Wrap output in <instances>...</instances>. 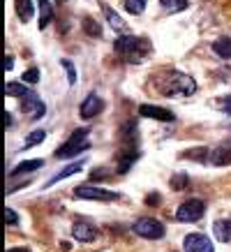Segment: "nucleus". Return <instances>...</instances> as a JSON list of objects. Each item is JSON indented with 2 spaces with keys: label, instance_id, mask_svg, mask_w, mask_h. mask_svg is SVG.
I'll return each mask as SVG.
<instances>
[{
  "label": "nucleus",
  "instance_id": "obj_19",
  "mask_svg": "<svg viewBox=\"0 0 231 252\" xmlns=\"http://www.w3.org/2000/svg\"><path fill=\"white\" fill-rule=\"evenodd\" d=\"M102 9H104V16H107V21H109V26H111V28H116V31H127V26H125V21L123 19H120V16L116 14L114 9L109 7V5H102Z\"/></svg>",
  "mask_w": 231,
  "mask_h": 252
},
{
  "label": "nucleus",
  "instance_id": "obj_3",
  "mask_svg": "<svg viewBox=\"0 0 231 252\" xmlns=\"http://www.w3.org/2000/svg\"><path fill=\"white\" fill-rule=\"evenodd\" d=\"M88 127H81V130H74L72 132V137L65 141V144L56 151V158H77L79 153H84V151H88L90 148V141H86V137H88Z\"/></svg>",
  "mask_w": 231,
  "mask_h": 252
},
{
  "label": "nucleus",
  "instance_id": "obj_21",
  "mask_svg": "<svg viewBox=\"0 0 231 252\" xmlns=\"http://www.w3.org/2000/svg\"><path fill=\"white\" fill-rule=\"evenodd\" d=\"M183 158H190V160H194V162H208V158H210V151L208 148H190V151H185L183 153Z\"/></svg>",
  "mask_w": 231,
  "mask_h": 252
},
{
  "label": "nucleus",
  "instance_id": "obj_15",
  "mask_svg": "<svg viewBox=\"0 0 231 252\" xmlns=\"http://www.w3.org/2000/svg\"><path fill=\"white\" fill-rule=\"evenodd\" d=\"M210 160H213V164H217V167L231 164V146H229V148H227V146H220L217 151H213V153H210Z\"/></svg>",
  "mask_w": 231,
  "mask_h": 252
},
{
  "label": "nucleus",
  "instance_id": "obj_31",
  "mask_svg": "<svg viewBox=\"0 0 231 252\" xmlns=\"http://www.w3.org/2000/svg\"><path fill=\"white\" fill-rule=\"evenodd\" d=\"M146 204H148V206H153V204H160V194H148Z\"/></svg>",
  "mask_w": 231,
  "mask_h": 252
},
{
  "label": "nucleus",
  "instance_id": "obj_24",
  "mask_svg": "<svg viewBox=\"0 0 231 252\" xmlns=\"http://www.w3.org/2000/svg\"><path fill=\"white\" fill-rule=\"evenodd\" d=\"M123 5H125V12L139 16V14H144V9H146V0H125Z\"/></svg>",
  "mask_w": 231,
  "mask_h": 252
},
{
  "label": "nucleus",
  "instance_id": "obj_11",
  "mask_svg": "<svg viewBox=\"0 0 231 252\" xmlns=\"http://www.w3.org/2000/svg\"><path fill=\"white\" fill-rule=\"evenodd\" d=\"M139 114L144 116V118H155V121H162V123L173 121V114H171L169 109L155 107V104H141V107H139Z\"/></svg>",
  "mask_w": 231,
  "mask_h": 252
},
{
  "label": "nucleus",
  "instance_id": "obj_2",
  "mask_svg": "<svg viewBox=\"0 0 231 252\" xmlns=\"http://www.w3.org/2000/svg\"><path fill=\"white\" fill-rule=\"evenodd\" d=\"M197 91V84H194L192 77H187L183 72H176V69H171L167 72V84L162 88V95H167V97H178V95H192Z\"/></svg>",
  "mask_w": 231,
  "mask_h": 252
},
{
  "label": "nucleus",
  "instance_id": "obj_8",
  "mask_svg": "<svg viewBox=\"0 0 231 252\" xmlns=\"http://www.w3.org/2000/svg\"><path fill=\"white\" fill-rule=\"evenodd\" d=\"M102 109H104V102H102V97H97L95 93H90V95H88V97L81 102L79 114H81V118H84V121H90V118H95V116L100 114Z\"/></svg>",
  "mask_w": 231,
  "mask_h": 252
},
{
  "label": "nucleus",
  "instance_id": "obj_14",
  "mask_svg": "<svg viewBox=\"0 0 231 252\" xmlns=\"http://www.w3.org/2000/svg\"><path fill=\"white\" fill-rule=\"evenodd\" d=\"M81 169H84V162H74V164H69V167H65L62 171H58V174H56L54 178H51V181L46 183V188H51V185H56L58 181H65V178H67V176H72V174H79Z\"/></svg>",
  "mask_w": 231,
  "mask_h": 252
},
{
  "label": "nucleus",
  "instance_id": "obj_32",
  "mask_svg": "<svg viewBox=\"0 0 231 252\" xmlns=\"http://www.w3.org/2000/svg\"><path fill=\"white\" fill-rule=\"evenodd\" d=\"M12 65H14V58L7 56V58H5V69H12Z\"/></svg>",
  "mask_w": 231,
  "mask_h": 252
},
{
  "label": "nucleus",
  "instance_id": "obj_34",
  "mask_svg": "<svg viewBox=\"0 0 231 252\" xmlns=\"http://www.w3.org/2000/svg\"><path fill=\"white\" fill-rule=\"evenodd\" d=\"M7 252H30V250H28V248H9Z\"/></svg>",
  "mask_w": 231,
  "mask_h": 252
},
{
  "label": "nucleus",
  "instance_id": "obj_6",
  "mask_svg": "<svg viewBox=\"0 0 231 252\" xmlns=\"http://www.w3.org/2000/svg\"><path fill=\"white\" fill-rule=\"evenodd\" d=\"M74 197L88 199V201H116L120 194L111 190H102V188H92V185H81V188L74 190Z\"/></svg>",
  "mask_w": 231,
  "mask_h": 252
},
{
  "label": "nucleus",
  "instance_id": "obj_30",
  "mask_svg": "<svg viewBox=\"0 0 231 252\" xmlns=\"http://www.w3.org/2000/svg\"><path fill=\"white\" fill-rule=\"evenodd\" d=\"M220 109H224L227 114H231V95H227L224 99H220Z\"/></svg>",
  "mask_w": 231,
  "mask_h": 252
},
{
  "label": "nucleus",
  "instance_id": "obj_23",
  "mask_svg": "<svg viewBox=\"0 0 231 252\" xmlns=\"http://www.w3.org/2000/svg\"><path fill=\"white\" fill-rule=\"evenodd\" d=\"M84 31H86V35H90V37H102V26L95 21V19H90V16L84 19Z\"/></svg>",
  "mask_w": 231,
  "mask_h": 252
},
{
  "label": "nucleus",
  "instance_id": "obj_26",
  "mask_svg": "<svg viewBox=\"0 0 231 252\" xmlns=\"http://www.w3.org/2000/svg\"><path fill=\"white\" fill-rule=\"evenodd\" d=\"M60 65L65 67V72H67V81H69V86H74V84H77V69H74L72 61H67V58H62Z\"/></svg>",
  "mask_w": 231,
  "mask_h": 252
},
{
  "label": "nucleus",
  "instance_id": "obj_9",
  "mask_svg": "<svg viewBox=\"0 0 231 252\" xmlns=\"http://www.w3.org/2000/svg\"><path fill=\"white\" fill-rule=\"evenodd\" d=\"M72 236L77 238V241H81V243H92V241L97 238V229L92 227L90 222L77 220L72 224Z\"/></svg>",
  "mask_w": 231,
  "mask_h": 252
},
{
  "label": "nucleus",
  "instance_id": "obj_22",
  "mask_svg": "<svg viewBox=\"0 0 231 252\" xmlns=\"http://www.w3.org/2000/svg\"><path fill=\"white\" fill-rule=\"evenodd\" d=\"M160 5H162V9H164V12L176 14V12L187 9V0H160Z\"/></svg>",
  "mask_w": 231,
  "mask_h": 252
},
{
  "label": "nucleus",
  "instance_id": "obj_10",
  "mask_svg": "<svg viewBox=\"0 0 231 252\" xmlns=\"http://www.w3.org/2000/svg\"><path fill=\"white\" fill-rule=\"evenodd\" d=\"M23 109H26V114L30 116L32 121H37V118H42V116L46 114V107H44V102L35 95V93H28L26 97H23Z\"/></svg>",
  "mask_w": 231,
  "mask_h": 252
},
{
  "label": "nucleus",
  "instance_id": "obj_7",
  "mask_svg": "<svg viewBox=\"0 0 231 252\" xmlns=\"http://www.w3.org/2000/svg\"><path fill=\"white\" fill-rule=\"evenodd\" d=\"M183 250L185 252H215L213 241L206 234H187L183 238Z\"/></svg>",
  "mask_w": 231,
  "mask_h": 252
},
{
  "label": "nucleus",
  "instance_id": "obj_4",
  "mask_svg": "<svg viewBox=\"0 0 231 252\" xmlns=\"http://www.w3.org/2000/svg\"><path fill=\"white\" fill-rule=\"evenodd\" d=\"M134 234L141 238H148V241H160L167 231H164V224L160 220H155V218H139L134 222Z\"/></svg>",
  "mask_w": 231,
  "mask_h": 252
},
{
  "label": "nucleus",
  "instance_id": "obj_28",
  "mask_svg": "<svg viewBox=\"0 0 231 252\" xmlns=\"http://www.w3.org/2000/svg\"><path fill=\"white\" fill-rule=\"evenodd\" d=\"M187 183H190V178H187L185 174H178V176L171 178V188H173V190H183Z\"/></svg>",
  "mask_w": 231,
  "mask_h": 252
},
{
  "label": "nucleus",
  "instance_id": "obj_12",
  "mask_svg": "<svg viewBox=\"0 0 231 252\" xmlns=\"http://www.w3.org/2000/svg\"><path fill=\"white\" fill-rule=\"evenodd\" d=\"M213 234L217 241L222 243H231V220H217L213 224Z\"/></svg>",
  "mask_w": 231,
  "mask_h": 252
},
{
  "label": "nucleus",
  "instance_id": "obj_5",
  "mask_svg": "<svg viewBox=\"0 0 231 252\" xmlns=\"http://www.w3.org/2000/svg\"><path fill=\"white\" fill-rule=\"evenodd\" d=\"M206 213V206H203V201L201 199H187L183 201L176 211V220L178 222H197L203 218Z\"/></svg>",
  "mask_w": 231,
  "mask_h": 252
},
{
  "label": "nucleus",
  "instance_id": "obj_27",
  "mask_svg": "<svg viewBox=\"0 0 231 252\" xmlns=\"http://www.w3.org/2000/svg\"><path fill=\"white\" fill-rule=\"evenodd\" d=\"M23 84H37L39 81V69L37 67H30L28 72H23Z\"/></svg>",
  "mask_w": 231,
  "mask_h": 252
},
{
  "label": "nucleus",
  "instance_id": "obj_13",
  "mask_svg": "<svg viewBox=\"0 0 231 252\" xmlns=\"http://www.w3.org/2000/svg\"><path fill=\"white\" fill-rule=\"evenodd\" d=\"M44 164L42 162V158H35V160H26V162H19L12 171H9V176H21V174H30V171H35V169H39Z\"/></svg>",
  "mask_w": 231,
  "mask_h": 252
},
{
  "label": "nucleus",
  "instance_id": "obj_33",
  "mask_svg": "<svg viewBox=\"0 0 231 252\" xmlns=\"http://www.w3.org/2000/svg\"><path fill=\"white\" fill-rule=\"evenodd\" d=\"M5 127H12V114H5Z\"/></svg>",
  "mask_w": 231,
  "mask_h": 252
},
{
  "label": "nucleus",
  "instance_id": "obj_25",
  "mask_svg": "<svg viewBox=\"0 0 231 252\" xmlns=\"http://www.w3.org/2000/svg\"><path fill=\"white\" fill-rule=\"evenodd\" d=\"M46 139V132L44 130H32L28 137H26V144H23V151L26 148H32V146H37L39 141H44Z\"/></svg>",
  "mask_w": 231,
  "mask_h": 252
},
{
  "label": "nucleus",
  "instance_id": "obj_16",
  "mask_svg": "<svg viewBox=\"0 0 231 252\" xmlns=\"http://www.w3.org/2000/svg\"><path fill=\"white\" fill-rule=\"evenodd\" d=\"M16 14L23 23L30 21L32 14H35V7H32V0H16Z\"/></svg>",
  "mask_w": 231,
  "mask_h": 252
},
{
  "label": "nucleus",
  "instance_id": "obj_18",
  "mask_svg": "<svg viewBox=\"0 0 231 252\" xmlns=\"http://www.w3.org/2000/svg\"><path fill=\"white\" fill-rule=\"evenodd\" d=\"M54 19V9L49 5V0H39V31H44Z\"/></svg>",
  "mask_w": 231,
  "mask_h": 252
},
{
  "label": "nucleus",
  "instance_id": "obj_1",
  "mask_svg": "<svg viewBox=\"0 0 231 252\" xmlns=\"http://www.w3.org/2000/svg\"><path fill=\"white\" fill-rule=\"evenodd\" d=\"M114 49L118 56H123L127 63H141L144 56L150 51L148 39L144 37H134V35H123L114 42Z\"/></svg>",
  "mask_w": 231,
  "mask_h": 252
},
{
  "label": "nucleus",
  "instance_id": "obj_20",
  "mask_svg": "<svg viewBox=\"0 0 231 252\" xmlns=\"http://www.w3.org/2000/svg\"><path fill=\"white\" fill-rule=\"evenodd\" d=\"M28 93H30V91H28L23 84H16V81L5 84V95H7V97H26Z\"/></svg>",
  "mask_w": 231,
  "mask_h": 252
},
{
  "label": "nucleus",
  "instance_id": "obj_17",
  "mask_svg": "<svg viewBox=\"0 0 231 252\" xmlns=\"http://www.w3.org/2000/svg\"><path fill=\"white\" fill-rule=\"evenodd\" d=\"M213 51H215L220 58L229 61L231 58V37H220L213 42Z\"/></svg>",
  "mask_w": 231,
  "mask_h": 252
},
{
  "label": "nucleus",
  "instance_id": "obj_29",
  "mask_svg": "<svg viewBox=\"0 0 231 252\" xmlns=\"http://www.w3.org/2000/svg\"><path fill=\"white\" fill-rule=\"evenodd\" d=\"M5 222L14 227V224H19V215H16L12 208H5Z\"/></svg>",
  "mask_w": 231,
  "mask_h": 252
}]
</instances>
